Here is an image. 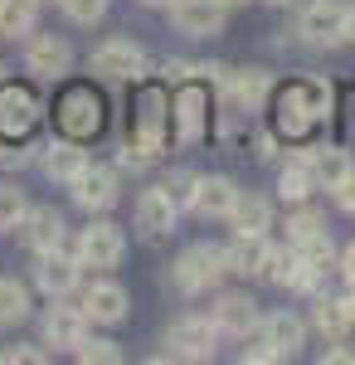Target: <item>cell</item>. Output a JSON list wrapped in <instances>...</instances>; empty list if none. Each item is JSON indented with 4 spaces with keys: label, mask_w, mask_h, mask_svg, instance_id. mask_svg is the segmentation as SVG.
<instances>
[{
    "label": "cell",
    "mask_w": 355,
    "mask_h": 365,
    "mask_svg": "<svg viewBox=\"0 0 355 365\" xmlns=\"http://www.w3.org/2000/svg\"><path fill=\"white\" fill-rule=\"evenodd\" d=\"M326 108H331V88L326 83H292L282 98H277V132L282 137H307L321 117H326Z\"/></svg>",
    "instance_id": "obj_1"
},
{
    "label": "cell",
    "mask_w": 355,
    "mask_h": 365,
    "mask_svg": "<svg viewBox=\"0 0 355 365\" xmlns=\"http://www.w3.org/2000/svg\"><path fill=\"white\" fill-rule=\"evenodd\" d=\"M224 273H229V258H224V249H215V244H195V249H185L180 258H175V268H170V278H175V287H180L185 297L210 292Z\"/></svg>",
    "instance_id": "obj_2"
},
{
    "label": "cell",
    "mask_w": 355,
    "mask_h": 365,
    "mask_svg": "<svg viewBox=\"0 0 355 365\" xmlns=\"http://www.w3.org/2000/svg\"><path fill=\"white\" fill-rule=\"evenodd\" d=\"M215 341H219V327L210 317H185L165 331V356L170 361H210Z\"/></svg>",
    "instance_id": "obj_3"
},
{
    "label": "cell",
    "mask_w": 355,
    "mask_h": 365,
    "mask_svg": "<svg viewBox=\"0 0 355 365\" xmlns=\"http://www.w3.org/2000/svg\"><path fill=\"white\" fill-rule=\"evenodd\" d=\"M346 15H351V5H341V0H312L307 10H302V39L307 44H317V49H331V44H346Z\"/></svg>",
    "instance_id": "obj_4"
},
{
    "label": "cell",
    "mask_w": 355,
    "mask_h": 365,
    "mask_svg": "<svg viewBox=\"0 0 355 365\" xmlns=\"http://www.w3.org/2000/svg\"><path fill=\"white\" fill-rule=\"evenodd\" d=\"M122 253H127V239H122V229L117 225H88L78 239V263L83 268H98V273H108L122 263Z\"/></svg>",
    "instance_id": "obj_5"
},
{
    "label": "cell",
    "mask_w": 355,
    "mask_h": 365,
    "mask_svg": "<svg viewBox=\"0 0 355 365\" xmlns=\"http://www.w3.org/2000/svg\"><path fill=\"white\" fill-rule=\"evenodd\" d=\"M54 113H58V127H63L73 141L93 137V132L103 127V103L93 98V88H68V93L58 98Z\"/></svg>",
    "instance_id": "obj_6"
},
{
    "label": "cell",
    "mask_w": 355,
    "mask_h": 365,
    "mask_svg": "<svg viewBox=\"0 0 355 365\" xmlns=\"http://www.w3.org/2000/svg\"><path fill=\"white\" fill-rule=\"evenodd\" d=\"M68 190H73V205L88 210V215H103L117 205V170L112 166H83L73 180H68Z\"/></svg>",
    "instance_id": "obj_7"
},
{
    "label": "cell",
    "mask_w": 355,
    "mask_h": 365,
    "mask_svg": "<svg viewBox=\"0 0 355 365\" xmlns=\"http://www.w3.org/2000/svg\"><path fill=\"white\" fill-rule=\"evenodd\" d=\"M93 73H98V78H112V83L141 78V73H146V54H141L132 39H108V44L93 49Z\"/></svg>",
    "instance_id": "obj_8"
},
{
    "label": "cell",
    "mask_w": 355,
    "mask_h": 365,
    "mask_svg": "<svg viewBox=\"0 0 355 365\" xmlns=\"http://www.w3.org/2000/svg\"><path fill=\"white\" fill-rule=\"evenodd\" d=\"M224 5L219 0H170V20L180 34H195V39H210L224 29Z\"/></svg>",
    "instance_id": "obj_9"
},
{
    "label": "cell",
    "mask_w": 355,
    "mask_h": 365,
    "mask_svg": "<svg viewBox=\"0 0 355 365\" xmlns=\"http://www.w3.org/2000/svg\"><path fill=\"white\" fill-rule=\"evenodd\" d=\"M25 63L29 73H39V78H63L68 68H73V49L58 39V34H29V49H25Z\"/></svg>",
    "instance_id": "obj_10"
},
{
    "label": "cell",
    "mask_w": 355,
    "mask_h": 365,
    "mask_svg": "<svg viewBox=\"0 0 355 365\" xmlns=\"http://www.w3.org/2000/svg\"><path fill=\"white\" fill-rule=\"evenodd\" d=\"M83 317L88 322H103V327H117L127 317V287L112 278H98L83 287Z\"/></svg>",
    "instance_id": "obj_11"
},
{
    "label": "cell",
    "mask_w": 355,
    "mask_h": 365,
    "mask_svg": "<svg viewBox=\"0 0 355 365\" xmlns=\"http://www.w3.org/2000/svg\"><path fill=\"white\" fill-rule=\"evenodd\" d=\"M78 273H83V263H78V253L68 258L63 249H49V253H39V268H34V282L49 292V297H68L73 287H78Z\"/></svg>",
    "instance_id": "obj_12"
},
{
    "label": "cell",
    "mask_w": 355,
    "mask_h": 365,
    "mask_svg": "<svg viewBox=\"0 0 355 365\" xmlns=\"http://www.w3.org/2000/svg\"><path fill=\"white\" fill-rule=\"evenodd\" d=\"M219 327V336H248V331H258V302L253 297H244V292H224L215 302V317H210Z\"/></svg>",
    "instance_id": "obj_13"
},
{
    "label": "cell",
    "mask_w": 355,
    "mask_h": 365,
    "mask_svg": "<svg viewBox=\"0 0 355 365\" xmlns=\"http://www.w3.org/2000/svg\"><path fill=\"white\" fill-rule=\"evenodd\" d=\"M34 122H39V98H34L29 88L0 83V132H15V137H25Z\"/></svg>",
    "instance_id": "obj_14"
},
{
    "label": "cell",
    "mask_w": 355,
    "mask_h": 365,
    "mask_svg": "<svg viewBox=\"0 0 355 365\" xmlns=\"http://www.w3.org/2000/svg\"><path fill=\"white\" fill-rule=\"evenodd\" d=\"M234 200H239V190H234L229 175H200L190 210L200 220H229V215H234Z\"/></svg>",
    "instance_id": "obj_15"
},
{
    "label": "cell",
    "mask_w": 355,
    "mask_h": 365,
    "mask_svg": "<svg viewBox=\"0 0 355 365\" xmlns=\"http://www.w3.org/2000/svg\"><path fill=\"white\" fill-rule=\"evenodd\" d=\"M258 336L268 341V346L277 351V361H282V356H297V351H302L307 327H302V317H292V312H273V317L258 322Z\"/></svg>",
    "instance_id": "obj_16"
},
{
    "label": "cell",
    "mask_w": 355,
    "mask_h": 365,
    "mask_svg": "<svg viewBox=\"0 0 355 365\" xmlns=\"http://www.w3.org/2000/svg\"><path fill=\"white\" fill-rule=\"evenodd\" d=\"M224 258H229V273L263 278V268H268V234H234V244L224 249Z\"/></svg>",
    "instance_id": "obj_17"
},
{
    "label": "cell",
    "mask_w": 355,
    "mask_h": 365,
    "mask_svg": "<svg viewBox=\"0 0 355 365\" xmlns=\"http://www.w3.org/2000/svg\"><path fill=\"white\" fill-rule=\"evenodd\" d=\"M20 229H25V244H29L34 253L63 249V215H58V210H49V205L29 210L25 220H20Z\"/></svg>",
    "instance_id": "obj_18"
},
{
    "label": "cell",
    "mask_w": 355,
    "mask_h": 365,
    "mask_svg": "<svg viewBox=\"0 0 355 365\" xmlns=\"http://www.w3.org/2000/svg\"><path fill=\"white\" fill-rule=\"evenodd\" d=\"M268 88H273V83H268V73H263V68H239V73H229V83L219 88V93L229 98V108H234V113H253V108L268 98Z\"/></svg>",
    "instance_id": "obj_19"
},
{
    "label": "cell",
    "mask_w": 355,
    "mask_h": 365,
    "mask_svg": "<svg viewBox=\"0 0 355 365\" xmlns=\"http://www.w3.org/2000/svg\"><path fill=\"white\" fill-rule=\"evenodd\" d=\"M83 336H88V317H83V307H54L49 317H44V341H49L54 351H73Z\"/></svg>",
    "instance_id": "obj_20"
},
{
    "label": "cell",
    "mask_w": 355,
    "mask_h": 365,
    "mask_svg": "<svg viewBox=\"0 0 355 365\" xmlns=\"http://www.w3.org/2000/svg\"><path fill=\"white\" fill-rule=\"evenodd\" d=\"M175 215H180V210H175V200L165 195L161 185L137 200V229L141 234H170V229H175Z\"/></svg>",
    "instance_id": "obj_21"
},
{
    "label": "cell",
    "mask_w": 355,
    "mask_h": 365,
    "mask_svg": "<svg viewBox=\"0 0 355 365\" xmlns=\"http://www.w3.org/2000/svg\"><path fill=\"white\" fill-rule=\"evenodd\" d=\"M170 113H175V132H180V141L190 146V141L205 137V93H195V88H185L175 103H170Z\"/></svg>",
    "instance_id": "obj_22"
},
{
    "label": "cell",
    "mask_w": 355,
    "mask_h": 365,
    "mask_svg": "<svg viewBox=\"0 0 355 365\" xmlns=\"http://www.w3.org/2000/svg\"><path fill=\"white\" fill-rule=\"evenodd\" d=\"M39 25V0H0V39H29Z\"/></svg>",
    "instance_id": "obj_23"
},
{
    "label": "cell",
    "mask_w": 355,
    "mask_h": 365,
    "mask_svg": "<svg viewBox=\"0 0 355 365\" xmlns=\"http://www.w3.org/2000/svg\"><path fill=\"white\" fill-rule=\"evenodd\" d=\"M229 220H234V234H268L273 229V205L263 195H239Z\"/></svg>",
    "instance_id": "obj_24"
},
{
    "label": "cell",
    "mask_w": 355,
    "mask_h": 365,
    "mask_svg": "<svg viewBox=\"0 0 355 365\" xmlns=\"http://www.w3.org/2000/svg\"><path fill=\"white\" fill-rule=\"evenodd\" d=\"M39 166L49 170L54 180H73V175L88 166V156L78 151V141H73V137H63V141H49V146H44V161H39Z\"/></svg>",
    "instance_id": "obj_25"
},
{
    "label": "cell",
    "mask_w": 355,
    "mask_h": 365,
    "mask_svg": "<svg viewBox=\"0 0 355 365\" xmlns=\"http://www.w3.org/2000/svg\"><path fill=\"white\" fill-rule=\"evenodd\" d=\"M317 327H321V336H346L355 327V292H346V297H321L317 302Z\"/></svg>",
    "instance_id": "obj_26"
},
{
    "label": "cell",
    "mask_w": 355,
    "mask_h": 365,
    "mask_svg": "<svg viewBox=\"0 0 355 365\" xmlns=\"http://www.w3.org/2000/svg\"><path fill=\"white\" fill-rule=\"evenodd\" d=\"M307 166H312V175H317V185H336L341 175H351V156L341 151V146H312L307 151Z\"/></svg>",
    "instance_id": "obj_27"
},
{
    "label": "cell",
    "mask_w": 355,
    "mask_h": 365,
    "mask_svg": "<svg viewBox=\"0 0 355 365\" xmlns=\"http://www.w3.org/2000/svg\"><path fill=\"white\" fill-rule=\"evenodd\" d=\"M321 239H331L321 210H297V215L287 220V244H292V249H312V244H321Z\"/></svg>",
    "instance_id": "obj_28"
},
{
    "label": "cell",
    "mask_w": 355,
    "mask_h": 365,
    "mask_svg": "<svg viewBox=\"0 0 355 365\" xmlns=\"http://www.w3.org/2000/svg\"><path fill=\"white\" fill-rule=\"evenodd\" d=\"M263 278H273L277 287H297L302 292V253L287 244V249H268V268Z\"/></svg>",
    "instance_id": "obj_29"
},
{
    "label": "cell",
    "mask_w": 355,
    "mask_h": 365,
    "mask_svg": "<svg viewBox=\"0 0 355 365\" xmlns=\"http://www.w3.org/2000/svg\"><path fill=\"white\" fill-rule=\"evenodd\" d=\"M312 190H317V175H312V166H307V156H302V161H292V166L277 175V195L287 200V205H302Z\"/></svg>",
    "instance_id": "obj_30"
},
{
    "label": "cell",
    "mask_w": 355,
    "mask_h": 365,
    "mask_svg": "<svg viewBox=\"0 0 355 365\" xmlns=\"http://www.w3.org/2000/svg\"><path fill=\"white\" fill-rule=\"evenodd\" d=\"M29 317V287L15 278H0V327H20Z\"/></svg>",
    "instance_id": "obj_31"
},
{
    "label": "cell",
    "mask_w": 355,
    "mask_h": 365,
    "mask_svg": "<svg viewBox=\"0 0 355 365\" xmlns=\"http://www.w3.org/2000/svg\"><path fill=\"white\" fill-rule=\"evenodd\" d=\"M73 356H78L83 365H117L122 361L117 341H108V336H83L78 346H73Z\"/></svg>",
    "instance_id": "obj_32"
},
{
    "label": "cell",
    "mask_w": 355,
    "mask_h": 365,
    "mask_svg": "<svg viewBox=\"0 0 355 365\" xmlns=\"http://www.w3.org/2000/svg\"><path fill=\"white\" fill-rule=\"evenodd\" d=\"M29 215L25 205V190H15V185H0V229H20V220Z\"/></svg>",
    "instance_id": "obj_33"
},
{
    "label": "cell",
    "mask_w": 355,
    "mask_h": 365,
    "mask_svg": "<svg viewBox=\"0 0 355 365\" xmlns=\"http://www.w3.org/2000/svg\"><path fill=\"white\" fill-rule=\"evenodd\" d=\"M195 185H200L195 170H170V180H165L161 190L175 200V210H190V205H195Z\"/></svg>",
    "instance_id": "obj_34"
},
{
    "label": "cell",
    "mask_w": 355,
    "mask_h": 365,
    "mask_svg": "<svg viewBox=\"0 0 355 365\" xmlns=\"http://www.w3.org/2000/svg\"><path fill=\"white\" fill-rule=\"evenodd\" d=\"M58 5H63V15L73 25H98L108 15V0H58Z\"/></svg>",
    "instance_id": "obj_35"
},
{
    "label": "cell",
    "mask_w": 355,
    "mask_h": 365,
    "mask_svg": "<svg viewBox=\"0 0 355 365\" xmlns=\"http://www.w3.org/2000/svg\"><path fill=\"white\" fill-rule=\"evenodd\" d=\"M161 73H165V83H185V78L200 73V63H190V58H165Z\"/></svg>",
    "instance_id": "obj_36"
},
{
    "label": "cell",
    "mask_w": 355,
    "mask_h": 365,
    "mask_svg": "<svg viewBox=\"0 0 355 365\" xmlns=\"http://www.w3.org/2000/svg\"><path fill=\"white\" fill-rule=\"evenodd\" d=\"M331 190H336V205H341V210H351V215H355V170H351V175H341V180H336Z\"/></svg>",
    "instance_id": "obj_37"
},
{
    "label": "cell",
    "mask_w": 355,
    "mask_h": 365,
    "mask_svg": "<svg viewBox=\"0 0 355 365\" xmlns=\"http://www.w3.org/2000/svg\"><path fill=\"white\" fill-rule=\"evenodd\" d=\"M248 361H253V365H268V361H277V351H273L263 336H258L253 346H244V365H248Z\"/></svg>",
    "instance_id": "obj_38"
},
{
    "label": "cell",
    "mask_w": 355,
    "mask_h": 365,
    "mask_svg": "<svg viewBox=\"0 0 355 365\" xmlns=\"http://www.w3.org/2000/svg\"><path fill=\"white\" fill-rule=\"evenodd\" d=\"M341 273H346V282L355 287V244H351L346 253H341Z\"/></svg>",
    "instance_id": "obj_39"
},
{
    "label": "cell",
    "mask_w": 355,
    "mask_h": 365,
    "mask_svg": "<svg viewBox=\"0 0 355 365\" xmlns=\"http://www.w3.org/2000/svg\"><path fill=\"white\" fill-rule=\"evenodd\" d=\"M253 146H258V161H268V156H273V137H268V132L253 141Z\"/></svg>",
    "instance_id": "obj_40"
},
{
    "label": "cell",
    "mask_w": 355,
    "mask_h": 365,
    "mask_svg": "<svg viewBox=\"0 0 355 365\" xmlns=\"http://www.w3.org/2000/svg\"><path fill=\"white\" fill-rule=\"evenodd\" d=\"M326 365H355L351 351H326Z\"/></svg>",
    "instance_id": "obj_41"
},
{
    "label": "cell",
    "mask_w": 355,
    "mask_h": 365,
    "mask_svg": "<svg viewBox=\"0 0 355 365\" xmlns=\"http://www.w3.org/2000/svg\"><path fill=\"white\" fill-rule=\"evenodd\" d=\"M346 39L355 44V5H351V15H346Z\"/></svg>",
    "instance_id": "obj_42"
},
{
    "label": "cell",
    "mask_w": 355,
    "mask_h": 365,
    "mask_svg": "<svg viewBox=\"0 0 355 365\" xmlns=\"http://www.w3.org/2000/svg\"><path fill=\"white\" fill-rule=\"evenodd\" d=\"M141 5H156V10H161V5H170V0H141Z\"/></svg>",
    "instance_id": "obj_43"
},
{
    "label": "cell",
    "mask_w": 355,
    "mask_h": 365,
    "mask_svg": "<svg viewBox=\"0 0 355 365\" xmlns=\"http://www.w3.org/2000/svg\"><path fill=\"white\" fill-rule=\"evenodd\" d=\"M219 5H224V10H229V5H244V0H219Z\"/></svg>",
    "instance_id": "obj_44"
},
{
    "label": "cell",
    "mask_w": 355,
    "mask_h": 365,
    "mask_svg": "<svg viewBox=\"0 0 355 365\" xmlns=\"http://www.w3.org/2000/svg\"><path fill=\"white\" fill-rule=\"evenodd\" d=\"M268 5H292V0H268Z\"/></svg>",
    "instance_id": "obj_45"
},
{
    "label": "cell",
    "mask_w": 355,
    "mask_h": 365,
    "mask_svg": "<svg viewBox=\"0 0 355 365\" xmlns=\"http://www.w3.org/2000/svg\"><path fill=\"white\" fill-rule=\"evenodd\" d=\"M0 83H5V63H0Z\"/></svg>",
    "instance_id": "obj_46"
}]
</instances>
